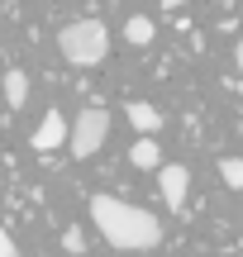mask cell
<instances>
[{"label": "cell", "instance_id": "cell-1", "mask_svg": "<svg viewBox=\"0 0 243 257\" xmlns=\"http://www.w3.org/2000/svg\"><path fill=\"white\" fill-rule=\"evenodd\" d=\"M91 224L100 229V238L119 252H148L162 243V219L129 200H114V195H91Z\"/></svg>", "mask_w": 243, "mask_h": 257}, {"label": "cell", "instance_id": "cell-2", "mask_svg": "<svg viewBox=\"0 0 243 257\" xmlns=\"http://www.w3.org/2000/svg\"><path fill=\"white\" fill-rule=\"evenodd\" d=\"M57 53L72 67H95L110 53V29L100 19H72L67 29H57Z\"/></svg>", "mask_w": 243, "mask_h": 257}, {"label": "cell", "instance_id": "cell-3", "mask_svg": "<svg viewBox=\"0 0 243 257\" xmlns=\"http://www.w3.org/2000/svg\"><path fill=\"white\" fill-rule=\"evenodd\" d=\"M105 138H110V110H105L100 100H91L72 124H67V153L72 157H91V153H100Z\"/></svg>", "mask_w": 243, "mask_h": 257}, {"label": "cell", "instance_id": "cell-4", "mask_svg": "<svg viewBox=\"0 0 243 257\" xmlns=\"http://www.w3.org/2000/svg\"><path fill=\"white\" fill-rule=\"evenodd\" d=\"M158 186H162V200H167V210H181L186 205V186H191V172L181 162H167L158 172Z\"/></svg>", "mask_w": 243, "mask_h": 257}, {"label": "cell", "instance_id": "cell-5", "mask_svg": "<svg viewBox=\"0 0 243 257\" xmlns=\"http://www.w3.org/2000/svg\"><path fill=\"white\" fill-rule=\"evenodd\" d=\"M62 143H67V119L57 110H48L43 119H38L34 138H29V148H34V153H53V148H62Z\"/></svg>", "mask_w": 243, "mask_h": 257}, {"label": "cell", "instance_id": "cell-6", "mask_svg": "<svg viewBox=\"0 0 243 257\" xmlns=\"http://www.w3.org/2000/svg\"><path fill=\"white\" fill-rule=\"evenodd\" d=\"M129 124L139 128V134H158L162 128V110H153L148 100H129Z\"/></svg>", "mask_w": 243, "mask_h": 257}, {"label": "cell", "instance_id": "cell-7", "mask_svg": "<svg viewBox=\"0 0 243 257\" xmlns=\"http://www.w3.org/2000/svg\"><path fill=\"white\" fill-rule=\"evenodd\" d=\"M129 162H134V167H143V172H158V167H162V153H158V143L143 134L139 143L129 148Z\"/></svg>", "mask_w": 243, "mask_h": 257}, {"label": "cell", "instance_id": "cell-8", "mask_svg": "<svg viewBox=\"0 0 243 257\" xmlns=\"http://www.w3.org/2000/svg\"><path fill=\"white\" fill-rule=\"evenodd\" d=\"M153 34H158V29H153V19H148V15H134L129 24H124V38H129L134 48H148V43H153Z\"/></svg>", "mask_w": 243, "mask_h": 257}, {"label": "cell", "instance_id": "cell-9", "mask_svg": "<svg viewBox=\"0 0 243 257\" xmlns=\"http://www.w3.org/2000/svg\"><path fill=\"white\" fill-rule=\"evenodd\" d=\"M5 100L15 105V110H19V105L29 100V76L19 72V67H15V72H5Z\"/></svg>", "mask_w": 243, "mask_h": 257}, {"label": "cell", "instance_id": "cell-10", "mask_svg": "<svg viewBox=\"0 0 243 257\" xmlns=\"http://www.w3.org/2000/svg\"><path fill=\"white\" fill-rule=\"evenodd\" d=\"M219 176H224L229 191H243V162L238 157H219Z\"/></svg>", "mask_w": 243, "mask_h": 257}, {"label": "cell", "instance_id": "cell-11", "mask_svg": "<svg viewBox=\"0 0 243 257\" xmlns=\"http://www.w3.org/2000/svg\"><path fill=\"white\" fill-rule=\"evenodd\" d=\"M62 248H67V252H86V233H81V229H67V233H62Z\"/></svg>", "mask_w": 243, "mask_h": 257}, {"label": "cell", "instance_id": "cell-12", "mask_svg": "<svg viewBox=\"0 0 243 257\" xmlns=\"http://www.w3.org/2000/svg\"><path fill=\"white\" fill-rule=\"evenodd\" d=\"M0 257H19V252H15V238H10L5 229H0Z\"/></svg>", "mask_w": 243, "mask_h": 257}, {"label": "cell", "instance_id": "cell-13", "mask_svg": "<svg viewBox=\"0 0 243 257\" xmlns=\"http://www.w3.org/2000/svg\"><path fill=\"white\" fill-rule=\"evenodd\" d=\"M162 5H167V10H181V5H191V0H162Z\"/></svg>", "mask_w": 243, "mask_h": 257}]
</instances>
